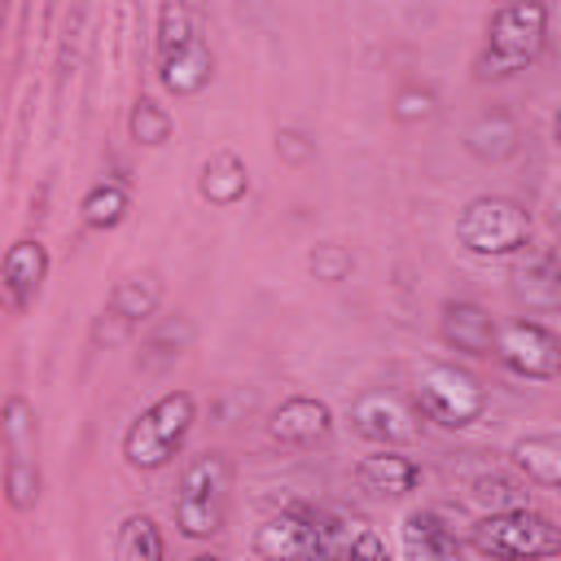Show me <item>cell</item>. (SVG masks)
I'll return each mask as SVG.
<instances>
[{
    "label": "cell",
    "instance_id": "9c48e42d",
    "mask_svg": "<svg viewBox=\"0 0 561 561\" xmlns=\"http://www.w3.org/2000/svg\"><path fill=\"white\" fill-rule=\"evenodd\" d=\"M495 359L526 381H552L561 373V337L539 320H508L495 333Z\"/></svg>",
    "mask_w": 561,
    "mask_h": 561
},
{
    "label": "cell",
    "instance_id": "f546056e",
    "mask_svg": "<svg viewBox=\"0 0 561 561\" xmlns=\"http://www.w3.org/2000/svg\"><path fill=\"white\" fill-rule=\"evenodd\" d=\"M552 131H557V140H561V105H557V123H552Z\"/></svg>",
    "mask_w": 561,
    "mask_h": 561
},
{
    "label": "cell",
    "instance_id": "3957f363",
    "mask_svg": "<svg viewBox=\"0 0 561 561\" xmlns=\"http://www.w3.org/2000/svg\"><path fill=\"white\" fill-rule=\"evenodd\" d=\"M456 241L478 259H508L530 245V210L513 197L482 193L456 215Z\"/></svg>",
    "mask_w": 561,
    "mask_h": 561
},
{
    "label": "cell",
    "instance_id": "ac0fdd59",
    "mask_svg": "<svg viewBox=\"0 0 561 561\" xmlns=\"http://www.w3.org/2000/svg\"><path fill=\"white\" fill-rule=\"evenodd\" d=\"M508 456L526 482L561 491V434H526L513 443Z\"/></svg>",
    "mask_w": 561,
    "mask_h": 561
},
{
    "label": "cell",
    "instance_id": "ba28073f",
    "mask_svg": "<svg viewBox=\"0 0 561 561\" xmlns=\"http://www.w3.org/2000/svg\"><path fill=\"white\" fill-rule=\"evenodd\" d=\"M259 561H337L342 548L333 539V526L307 513H276L254 530Z\"/></svg>",
    "mask_w": 561,
    "mask_h": 561
},
{
    "label": "cell",
    "instance_id": "5bb4252c",
    "mask_svg": "<svg viewBox=\"0 0 561 561\" xmlns=\"http://www.w3.org/2000/svg\"><path fill=\"white\" fill-rule=\"evenodd\" d=\"M210 75H215V57H210V48H206L202 35H193L188 44H180V48H171V53H158V79H162V88L175 92V96L202 92V88L210 83Z\"/></svg>",
    "mask_w": 561,
    "mask_h": 561
},
{
    "label": "cell",
    "instance_id": "e0dca14e",
    "mask_svg": "<svg viewBox=\"0 0 561 561\" xmlns=\"http://www.w3.org/2000/svg\"><path fill=\"white\" fill-rule=\"evenodd\" d=\"M513 298L530 311H557L561 307V259L557 254H530L513 272Z\"/></svg>",
    "mask_w": 561,
    "mask_h": 561
},
{
    "label": "cell",
    "instance_id": "30bf717a",
    "mask_svg": "<svg viewBox=\"0 0 561 561\" xmlns=\"http://www.w3.org/2000/svg\"><path fill=\"white\" fill-rule=\"evenodd\" d=\"M351 430L377 447H399L421 434V412L390 390H364L351 403Z\"/></svg>",
    "mask_w": 561,
    "mask_h": 561
},
{
    "label": "cell",
    "instance_id": "8fae6325",
    "mask_svg": "<svg viewBox=\"0 0 561 561\" xmlns=\"http://www.w3.org/2000/svg\"><path fill=\"white\" fill-rule=\"evenodd\" d=\"M44 280H48V250H44V241H39V237L13 241V245L4 250V259H0V285H4L9 311L22 316V311L39 298Z\"/></svg>",
    "mask_w": 561,
    "mask_h": 561
},
{
    "label": "cell",
    "instance_id": "4fadbf2b",
    "mask_svg": "<svg viewBox=\"0 0 561 561\" xmlns=\"http://www.w3.org/2000/svg\"><path fill=\"white\" fill-rule=\"evenodd\" d=\"M399 535H403V557L408 561H465L460 539L451 535V526L434 508H412L403 517Z\"/></svg>",
    "mask_w": 561,
    "mask_h": 561
},
{
    "label": "cell",
    "instance_id": "d4e9b609",
    "mask_svg": "<svg viewBox=\"0 0 561 561\" xmlns=\"http://www.w3.org/2000/svg\"><path fill=\"white\" fill-rule=\"evenodd\" d=\"M473 500H482L491 513H508V508H526V500H522V491L508 482V478H478L473 482Z\"/></svg>",
    "mask_w": 561,
    "mask_h": 561
},
{
    "label": "cell",
    "instance_id": "277c9868",
    "mask_svg": "<svg viewBox=\"0 0 561 561\" xmlns=\"http://www.w3.org/2000/svg\"><path fill=\"white\" fill-rule=\"evenodd\" d=\"M412 403L425 421L443 430H465L486 412V390L478 386L473 373L443 364V359H425L412 373Z\"/></svg>",
    "mask_w": 561,
    "mask_h": 561
},
{
    "label": "cell",
    "instance_id": "7402d4cb",
    "mask_svg": "<svg viewBox=\"0 0 561 561\" xmlns=\"http://www.w3.org/2000/svg\"><path fill=\"white\" fill-rule=\"evenodd\" d=\"M127 202H131V197H127V184H123V180H101V184H92V188L83 193L79 215H83L88 228L105 232V228H118V224H123Z\"/></svg>",
    "mask_w": 561,
    "mask_h": 561
},
{
    "label": "cell",
    "instance_id": "5b68a950",
    "mask_svg": "<svg viewBox=\"0 0 561 561\" xmlns=\"http://www.w3.org/2000/svg\"><path fill=\"white\" fill-rule=\"evenodd\" d=\"M473 548L495 561H543L561 552V526L530 504L508 513H486L473 526Z\"/></svg>",
    "mask_w": 561,
    "mask_h": 561
},
{
    "label": "cell",
    "instance_id": "ffe728a7",
    "mask_svg": "<svg viewBox=\"0 0 561 561\" xmlns=\"http://www.w3.org/2000/svg\"><path fill=\"white\" fill-rule=\"evenodd\" d=\"M158 298H162V285H158L153 272L127 276V280H118L114 294H110V316H118V320H127V324H140L145 316H153Z\"/></svg>",
    "mask_w": 561,
    "mask_h": 561
},
{
    "label": "cell",
    "instance_id": "4316f807",
    "mask_svg": "<svg viewBox=\"0 0 561 561\" xmlns=\"http://www.w3.org/2000/svg\"><path fill=\"white\" fill-rule=\"evenodd\" d=\"M311 272H316L320 280H342V276L351 272V254L337 250V245H316V254H311Z\"/></svg>",
    "mask_w": 561,
    "mask_h": 561
},
{
    "label": "cell",
    "instance_id": "484cf974",
    "mask_svg": "<svg viewBox=\"0 0 561 561\" xmlns=\"http://www.w3.org/2000/svg\"><path fill=\"white\" fill-rule=\"evenodd\" d=\"M342 561H394V557H390L386 539H381L373 526H355V530H351V543H346V552H342Z\"/></svg>",
    "mask_w": 561,
    "mask_h": 561
},
{
    "label": "cell",
    "instance_id": "7c38bea8",
    "mask_svg": "<svg viewBox=\"0 0 561 561\" xmlns=\"http://www.w3.org/2000/svg\"><path fill=\"white\" fill-rule=\"evenodd\" d=\"M329 430H333V408L311 394H289L267 416V434L285 447H311V443L329 438Z\"/></svg>",
    "mask_w": 561,
    "mask_h": 561
},
{
    "label": "cell",
    "instance_id": "f1b7e54d",
    "mask_svg": "<svg viewBox=\"0 0 561 561\" xmlns=\"http://www.w3.org/2000/svg\"><path fill=\"white\" fill-rule=\"evenodd\" d=\"M188 561H219L215 552H197V557H188Z\"/></svg>",
    "mask_w": 561,
    "mask_h": 561
},
{
    "label": "cell",
    "instance_id": "d6986e66",
    "mask_svg": "<svg viewBox=\"0 0 561 561\" xmlns=\"http://www.w3.org/2000/svg\"><path fill=\"white\" fill-rule=\"evenodd\" d=\"M197 188H202V197H206L210 206H237V202L245 197V188H250V171H245V162H241L232 149H215V153L202 162Z\"/></svg>",
    "mask_w": 561,
    "mask_h": 561
},
{
    "label": "cell",
    "instance_id": "44dd1931",
    "mask_svg": "<svg viewBox=\"0 0 561 561\" xmlns=\"http://www.w3.org/2000/svg\"><path fill=\"white\" fill-rule=\"evenodd\" d=\"M114 561H162V530L149 513L123 517L114 535Z\"/></svg>",
    "mask_w": 561,
    "mask_h": 561
},
{
    "label": "cell",
    "instance_id": "603a6c76",
    "mask_svg": "<svg viewBox=\"0 0 561 561\" xmlns=\"http://www.w3.org/2000/svg\"><path fill=\"white\" fill-rule=\"evenodd\" d=\"M127 127H131V140H140V145H162V140L171 136V114H167L158 101L140 96V101L131 105Z\"/></svg>",
    "mask_w": 561,
    "mask_h": 561
},
{
    "label": "cell",
    "instance_id": "7a4b0ae2",
    "mask_svg": "<svg viewBox=\"0 0 561 561\" xmlns=\"http://www.w3.org/2000/svg\"><path fill=\"white\" fill-rule=\"evenodd\" d=\"M548 44V4H504L486 22V44L478 57L482 79H508L526 70Z\"/></svg>",
    "mask_w": 561,
    "mask_h": 561
},
{
    "label": "cell",
    "instance_id": "6da1fadb",
    "mask_svg": "<svg viewBox=\"0 0 561 561\" xmlns=\"http://www.w3.org/2000/svg\"><path fill=\"white\" fill-rule=\"evenodd\" d=\"M197 421V403L188 390H167L158 394L127 430H123V460L131 469H162L171 456L184 447L188 430Z\"/></svg>",
    "mask_w": 561,
    "mask_h": 561
},
{
    "label": "cell",
    "instance_id": "83f0119b",
    "mask_svg": "<svg viewBox=\"0 0 561 561\" xmlns=\"http://www.w3.org/2000/svg\"><path fill=\"white\" fill-rule=\"evenodd\" d=\"M552 224L561 228V193H557V202H552Z\"/></svg>",
    "mask_w": 561,
    "mask_h": 561
},
{
    "label": "cell",
    "instance_id": "9a60e30c",
    "mask_svg": "<svg viewBox=\"0 0 561 561\" xmlns=\"http://www.w3.org/2000/svg\"><path fill=\"white\" fill-rule=\"evenodd\" d=\"M438 333H443L447 346H456L465 355H495L500 324L478 302H447L443 307V320H438Z\"/></svg>",
    "mask_w": 561,
    "mask_h": 561
},
{
    "label": "cell",
    "instance_id": "cb8c5ba5",
    "mask_svg": "<svg viewBox=\"0 0 561 561\" xmlns=\"http://www.w3.org/2000/svg\"><path fill=\"white\" fill-rule=\"evenodd\" d=\"M193 35H197V26H193V13L184 4H162L158 9V53H171V48L188 44Z\"/></svg>",
    "mask_w": 561,
    "mask_h": 561
},
{
    "label": "cell",
    "instance_id": "2e32d148",
    "mask_svg": "<svg viewBox=\"0 0 561 561\" xmlns=\"http://www.w3.org/2000/svg\"><path fill=\"white\" fill-rule=\"evenodd\" d=\"M355 482L364 491H373V495H408V491L421 486V465L408 460V456H399L394 447H381L373 456H359Z\"/></svg>",
    "mask_w": 561,
    "mask_h": 561
},
{
    "label": "cell",
    "instance_id": "8992f818",
    "mask_svg": "<svg viewBox=\"0 0 561 561\" xmlns=\"http://www.w3.org/2000/svg\"><path fill=\"white\" fill-rule=\"evenodd\" d=\"M224 508H228V460L219 451H206L180 478L175 526L188 539H210L224 526Z\"/></svg>",
    "mask_w": 561,
    "mask_h": 561
},
{
    "label": "cell",
    "instance_id": "52a82bcc",
    "mask_svg": "<svg viewBox=\"0 0 561 561\" xmlns=\"http://www.w3.org/2000/svg\"><path fill=\"white\" fill-rule=\"evenodd\" d=\"M4 495L18 513L39 500V465H35V408L22 394L4 399Z\"/></svg>",
    "mask_w": 561,
    "mask_h": 561
}]
</instances>
